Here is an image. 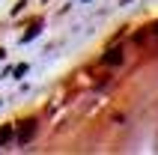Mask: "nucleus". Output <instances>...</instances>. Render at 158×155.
<instances>
[{"label":"nucleus","instance_id":"1","mask_svg":"<svg viewBox=\"0 0 158 155\" xmlns=\"http://www.w3.org/2000/svg\"><path fill=\"white\" fill-rule=\"evenodd\" d=\"M33 134H36V122H33V119H24V125H21V131H18V140H21V143H27Z\"/></svg>","mask_w":158,"mask_h":155},{"label":"nucleus","instance_id":"2","mask_svg":"<svg viewBox=\"0 0 158 155\" xmlns=\"http://www.w3.org/2000/svg\"><path fill=\"white\" fill-rule=\"evenodd\" d=\"M123 63V51L119 48H114L110 54H105V66H119Z\"/></svg>","mask_w":158,"mask_h":155},{"label":"nucleus","instance_id":"3","mask_svg":"<svg viewBox=\"0 0 158 155\" xmlns=\"http://www.w3.org/2000/svg\"><path fill=\"white\" fill-rule=\"evenodd\" d=\"M9 140H12V128L3 125V128H0V143H9Z\"/></svg>","mask_w":158,"mask_h":155},{"label":"nucleus","instance_id":"4","mask_svg":"<svg viewBox=\"0 0 158 155\" xmlns=\"http://www.w3.org/2000/svg\"><path fill=\"white\" fill-rule=\"evenodd\" d=\"M155 36H158V27H155Z\"/></svg>","mask_w":158,"mask_h":155}]
</instances>
